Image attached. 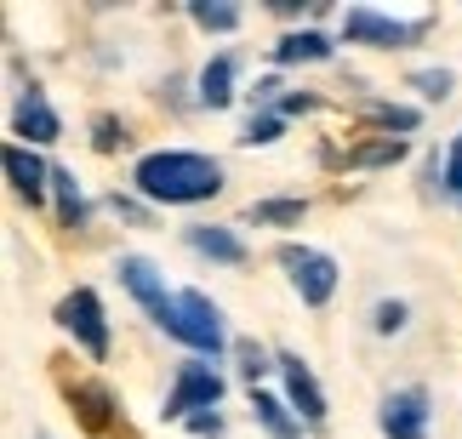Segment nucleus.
<instances>
[{
    "instance_id": "obj_1",
    "label": "nucleus",
    "mask_w": 462,
    "mask_h": 439,
    "mask_svg": "<svg viewBox=\"0 0 462 439\" xmlns=\"http://www.w3.org/2000/svg\"><path fill=\"white\" fill-rule=\"evenodd\" d=\"M223 188V160L200 149H149L132 160V195H143L149 206H206Z\"/></svg>"
},
{
    "instance_id": "obj_2",
    "label": "nucleus",
    "mask_w": 462,
    "mask_h": 439,
    "mask_svg": "<svg viewBox=\"0 0 462 439\" xmlns=\"http://www.w3.org/2000/svg\"><path fill=\"white\" fill-rule=\"evenodd\" d=\"M223 394H228V377L217 371V360L189 354L183 365H177L166 399H160V416H166V423H189V416H200V411H217Z\"/></svg>"
},
{
    "instance_id": "obj_3",
    "label": "nucleus",
    "mask_w": 462,
    "mask_h": 439,
    "mask_svg": "<svg viewBox=\"0 0 462 439\" xmlns=\"http://www.w3.org/2000/svg\"><path fill=\"white\" fill-rule=\"evenodd\" d=\"M51 320H58L69 337H75V348L86 360H109V348H115V331H109V308H103V297L92 286H75V291H63L58 297V308H51Z\"/></svg>"
},
{
    "instance_id": "obj_4",
    "label": "nucleus",
    "mask_w": 462,
    "mask_h": 439,
    "mask_svg": "<svg viewBox=\"0 0 462 439\" xmlns=\"http://www.w3.org/2000/svg\"><path fill=\"white\" fill-rule=\"evenodd\" d=\"M429 29H434V17H394V12H377V6H348L343 12V41L348 46H371V51L422 46Z\"/></svg>"
},
{
    "instance_id": "obj_5",
    "label": "nucleus",
    "mask_w": 462,
    "mask_h": 439,
    "mask_svg": "<svg viewBox=\"0 0 462 439\" xmlns=\"http://www.w3.org/2000/svg\"><path fill=\"white\" fill-rule=\"evenodd\" d=\"M274 262L286 269L291 291L303 297V308H326L337 286H343V269H337L331 252H314V245H297V240H280L274 245Z\"/></svg>"
},
{
    "instance_id": "obj_6",
    "label": "nucleus",
    "mask_w": 462,
    "mask_h": 439,
    "mask_svg": "<svg viewBox=\"0 0 462 439\" xmlns=\"http://www.w3.org/2000/svg\"><path fill=\"white\" fill-rule=\"evenodd\" d=\"M115 279H120V291L149 314V325L171 337V331H177V297L166 291V274H160L143 252H120L115 257Z\"/></svg>"
},
{
    "instance_id": "obj_7",
    "label": "nucleus",
    "mask_w": 462,
    "mask_h": 439,
    "mask_svg": "<svg viewBox=\"0 0 462 439\" xmlns=\"http://www.w3.org/2000/svg\"><path fill=\"white\" fill-rule=\"evenodd\" d=\"M171 343H183L189 354H200V360H217L223 348H235V343H228V325H223V308L211 303L206 291H177V331H171Z\"/></svg>"
},
{
    "instance_id": "obj_8",
    "label": "nucleus",
    "mask_w": 462,
    "mask_h": 439,
    "mask_svg": "<svg viewBox=\"0 0 462 439\" xmlns=\"http://www.w3.org/2000/svg\"><path fill=\"white\" fill-rule=\"evenodd\" d=\"M429 423H434V399L422 382H411V389H394L377 399V428L383 439H429Z\"/></svg>"
},
{
    "instance_id": "obj_9",
    "label": "nucleus",
    "mask_w": 462,
    "mask_h": 439,
    "mask_svg": "<svg viewBox=\"0 0 462 439\" xmlns=\"http://www.w3.org/2000/svg\"><path fill=\"white\" fill-rule=\"evenodd\" d=\"M280 382H286V406L303 416L309 428H326V416H331V399H326V389H319V377H314V365L303 360V354H280Z\"/></svg>"
},
{
    "instance_id": "obj_10",
    "label": "nucleus",
    "mask_w": 462,
    "mask_h": 439,
    "mask_svg": "<svg viewBox=\"0 0 462 439\" xmlns=\"http://www.w3.org/2000/svg\"><path fill=\"white\" fill-rule=\"evenodd\" d=\"M12 137L23 149H46V143H58L63 137V114L51 109V97L41 92V86H23L12 103Z\"/></svg>"
},
{
    "instance_id": "obj_11",
    "label": "nucleus",
    "mask_w": 462,
    "mask_h": 439,
    "mask_svg": "<svg viewBox=\"0 0 462 439\" xmlns=\"http://www.w3.org/2000/svg\"><path fill=\"white\" fill-rule=\"evenodd\" d=\"M0 166H6V183H12V195H17V200H29V206H46V200H51V166H46L34 149L6 143Z\"/></svg>"
},
{
    "instance_id": "obj_12",
    "label": "nucleus",
    "mask_w": 462,
    "mask_h": 439,
    "mask_svg": "<svg viewBox=\"0 0 462 439\" xmlns=\"http://www.w3.org/2000/svg\"><path fill=\"white\" fill-rule=\"evenodd\" d=\"M183 245H189L194 257H206V262H223V269H245V262H252L245 240L228 223H189L183 228Z\"/></svg>"
},
{
    "instance_id": "obj_13",
    "label": "nucleus",
    "mask_w": 462,
    "mask_h": 439,
    "mask_svg": "<svg viewBox=\"0 0 462 439\" xmlns=\"http://www.w3.org/2000/svg\"><path fill=\"white\" fill-rule=\"evenodd\" d=\"M240 97V51H217L200 75H194V109H228Z\"/></svg>"
},
{
    "instance_id": "obj_14",
    "label": "nucleus",
    "mask_w": 462,
    "mask_h": 439,
    "mask_svg": "<svg viewBox=\"0 0 462 439\" xmlns=\"http://www.w3.org/2000/svg\"><path fill=\"white\" fill-rule=\"evenodd\" d=\"M337 58V41H331V34L326 29H286V34H280V41L269 46V63L274 69H297V63H331Z\"/></svg>"
},
{
    "instance_id": "obj_15",
    "label": "nucleus",
    "mask_w": 462,
    "mask_h": 439,
    "mask_svg": "<svg viewBox=\"0 0 462 439\" xmlns=\"http://www.w3.org/2000/svg\"><path fill=\"white\" fill-rule=\"evenodd\" d=\"M51 212H58V228H69V234L92 228V200H86V188L69 166H51Z\"/></svg>"
},
{
    "instance_id": "obj_16",
    "label": "nucleus",
    "mask_w": 462,
    "mask_h": 439,
    "mask_svg": "<svg viewBox=\"0 0 462 439\" xmlns=\"http://www.w3.org/2000/svg\"><path fill=\"white\" fill-rule=\"evenodd\" d=\"M252 423L269 439H309V423L286 406V394H269V389H252Z\"/></svg>"
},
{
    "instance_id": "obj_17",
    "label": "nucleus",
    "mask_w": 462,
    "mask_h": 439,
    "mask_svg": "<svg viewBox=\"0 0 462 439\" xmlns=\"http://www.w3.org/2000/svg\"><path fill=\"white\" fill-rule=\"evenodd\" d=\"M405 154H411V137H365V143H354L343 154V171H388V166H400Z\"/></svg>"
},
{
    "instance_id": "obj_18",
    "label": "nucleus",
    "mask_w": 462,
    "mask_h": 439,
    "mask_svg": "<svg viewBox=\"0 0 462 439\" xmlns=\"http://www.w3.org/2000/svg\"><path fill=\"white\" fill-rule=\"evenodd\" d=\"M360 109H365V120H371V126H377L383 137H411V132L422 126V109H417V103H394V97H365Z\"/></svg>"
},
{
    "instance_id": "obj_19",
    "label": "nucleus",
    "mask_w": 462,
    "mask_h": 439,
    "mask_svg": "<svg viewBox=\"0 0 462 439\" xmlns=\"http://www.w3.org/2000/svg\"><path fill=\"white\" fill-rule=\"evenodd\" d=\"M303 217H309V200L303 195H269V200L245 206V223H257V228H297Z\"/></svg>"
},
{
    "instance_id": "obj_20",
    "label": "nucleus",
    "mask_w": 462,
    "mask_h": 439,
    "mask_svg": "<svg viewBox=\"0 0 462 439\" xmlns=\"http://www.w3.org/2000/svg\"><path fill=\"white\" fill-rule=\"evenodd\" d=\"M69 399H75L80 423L92 428V434H103V428H109V416H115V394L103 389V382H75V389H69Z\"/></svg>"
},
{
    "instance_id": "obj_21",
    "label": "nucleus",
    "mask_w": 462,
    "mask_h": 439,
    "mask_svg": "<svg viewBox=\"0 0 462 439\" xmlns=\"http://www.w3.org/2000/svg\"><path fill=\"white\" fill-rule=\"evenodd\" d=\"M189 17H194V29H206V34H235L245 23V12L235 0H189Z\"/></svg>"
},
{
    "instance_id": "obj_22",
    "label": "nucleus",
    "mask_w": 462,
    "mask_h": 439,
    "mask_svg": "<svg viewBox=\"0 0 462 439\" xmlns=\"http://www.w3.org/2000/svg\"><path fill=\"white\" fill-rule=\"evenodd\" d=\"M235 371H240V382H257L269 377V371H280V354H269L257 337H235Z\"/></svg>"
},
{
    "instance_id": "obj_23",
    "label": "nucleus",
    "mask_w": 462,
    "mask_h": 439,
    "mask_svg": "<svg viewBox=\"0 0 462 439\" xmlns=\"http://www.w3.org/2000/svg\"><path fill=\"white\" fill-rule=\"evenodd\" d=\"M405 86H411L422 103H446L451 86H457V75H451V69H411V75H405Z\"/></svg>"
},
{
    "instance_id": "obj_24",
    "label": "nucleus",
    "mask_w": 462,
    "mask_h": 439,
    "mask_svg": "<svg viewBox=\"0 0 462 439\" xmlns=\"http://www.w3.org/2000/svg\"><path fill=\"white\" fill-rule=\"evenodd\" d=\"M405 325H411V308H405L400 297H383V303H371V331H377V337H400Z\"/></svg>"
},
{
    "instance_id": "obj_25",
    "label": "nucleus",
    "mask_w": 462,
    "mask_h": 439,
    "mask_svg": "<svg viewBox=\"0 0 462 439\" xmlns=\"http://www.w3.org/2000/svg\"><path fill=\"white\" fill-rule=\"evenodd\" d=\"M280 132H286V120H280L274 109L269 114H252V120H245V132H240V149H269V143H280Z\"/></svg>"
},
{
    "instance_id": "obj_26",
    "label": "nucleus",
    "mask_w": 462,
    "mask_h": 439,
    "mask_svg": "<svg viewBox=\"0 0 462 439\" xmlns=\"http://www.w3.org/2000/svg\"><path fill=\"white\" fill-rule=\"evenodd\" d=\"M439 195L462 206V132L451 137V149H446V171H439Z\"/></svg>"
},
{
    "instance_id": "obj_27",
    "label": "nucleus",
    "mask_w": 462,
    "mask_h": 439,
    "mask_svg": "<svg viewBox=\"0 0 462 439\" xmlns=\"http://www.w3.org/2000/svg\"><path fill=\"white\" fill-rule=\"evenodd\" d=\"M92 149H97V154L126 149V126H120L115 114H92Z\"/></svg>"
},
{
    "instance_id": "obj_28",
    "label": "nucleus",
    "mask_w": 462,
    "mask_h": 439,
    "mask_svg": "<svg viewBox=\"0 0 462 439\" xmlns=\"http://www.w3.org/2000/svg\"><path fill=\"white\" fill-rule=\"evenodd\" d=\"M109 212H115V217H126V223H137V228H149V223H154V206H149L143 195H120V188L109 195Z\"/></svg>"
},
{
    "instance_id": "obj_29",
    "label": "nucleus",
    "mask_w": 462,
    "mask_h": 439,
    "mask_svg": "<svg viewBox=\"0 0 462 439\" xmlns=\"http://www.w3.org/2000/svg\"><path fill=\"white\" fill-rule=\"evenodd\" d=\"M183 428H189L194 439H223V428H228V423H223V411H200V416H189Z\"/></svg>"
},
{
    "instance_id": "obj_30",
    "label": "nucleus",
    "mask_w": 462,
    "mask_h": 439,
    "mask_svg": "<svg viewBox=\"0 0 462 439\" xmlns=\"http://www.w3.org/2000/svg\"><path fill=\"white\" fill-rule=\"evenodd\" d=\"M314 109H319V97H314V92H286L274 114H280V120H291V114H314Z\"/></svg>"
},
{
    "instance_id": "obj_31",
    "label": "nucleus",
    "mask_w": 462,
    "mask_h": 439,
    "mask_svg": "<svg viewBox=\"0 0 462 439\" xmlns=\"http://www.w3.org/2000/svg\"><path fill=\"white\" fill-rule=\"evenodd\" d=\"M183 86H189V80H183V75H171V80H166V86H160V97H171V109H194V103H189V97H183Z\"/></svg>"
},
{
    "instance_id": "obj_32",
    "label": "nucleus",
    "mask_w": 462,
    "mask_h": 439,
    "mask_svg": "<svg viewBox=\"0 0 462 439\" xmlns=\"http://www.w3.org/2000/svg\"><path fill=\"white\" fill-rule=\"evenodd\" d=\"M274 17H303V0H269Z\"/></svg>"
},
{
    "instance_id": "obj_33",
    "label": "nucleus",
    "mask_w": 462,
    "mask_h": 439,
    "mask_svg": "<svg viewBox=\"0 0 462 439\" xmlns=\"http://www.w3.org/2000/svg\"><path fill=\"white\" fill-rule=\"evenodd\" d=\"M34 439H51V434H34Z\"/></svg>"
}]
</instances>
